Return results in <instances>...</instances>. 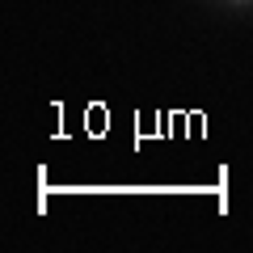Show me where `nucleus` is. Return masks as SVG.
I'll return each mask as SVG.
<instances>
[{
    "label": "nucleus",
    "instance_id": "obj_1",
    "mask_svg": "<svg viewBox=\"0 0 253 253\" xmlns=\"http://www.w3.org/2000/svg\"><path fill=\"white\" fill-rule=\"evenodd\" d=\"M219 4H228V9H253V0H219Z\"/></svg>",
    "mask_w": 253,
    "mask_h": 253
}]
</instances>
